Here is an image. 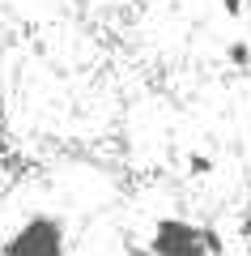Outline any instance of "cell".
<instances>
[{"mask_svg": "<svg viewBox=\"0 0 251 256\" xmlns=\"http://www.w3.org/2000/svg\"><path fill=\"white\" fill-rule=\"evenodd\" d=\"M200 244H205L209 256H222L226 252V239H222V230H217V226H200Z\"/></svg>", "mask_w": 251, "mask_h": 256, "instance_id": "277c9868", "label": "cell"}, {"mask_svg": "<svg viewBox=\"0 0 251 256\" xmlns=\"http://www.w3.org/2000/svg\"><path fill=\"white\" fill-rule=\"evenodd\" d=\"M188 175H213V158L192 150V154H188Z\"/></svg>", "mask_w": 251, "mask_h": 256, "instance_id": "5b68a950", "label": "cell"}, {"mask_svg": "<svg viewBox=\"0 0 251 256\" xmlns=\"http://www.w3.org/2000/svg\"><path fill=\"white\" fill-rule=\"evenodd\" d=\"M64 252H68V230H64V218H55V214H30L0 244V256H64Z\"/></svg>", "mask_w": 251, "mask_h": 256, "instance_id": "6da1fadb", "label": "cell"}, {"mask_svg": "<svg viewBox=\"0 0 251 256\" xmlns=\"http://www.w3.org/2000/svg\"><path fill=\"white\" fill-rule=\"evenodd\" d=\"M132 256H149V252H132Z\"/></svg>", "mask_w": 251, "mask_h": 256, "instance_id": "ba28073f", "label": "cell"}, {"mask_svg": "<svg viewBox=\"0 0 251 256\" xmlns=\"http://www.w3.org/2000/svg\"><path fill=\"white\" fill-rule=\"evenodd\" d=\"M9 107H4V98H0V162H4V158H9Z\"/></svg>", "mask_w": 251, "mask_h": 256, "instance_id": "8992f818", "label": "cell"}, {"mask_svg": "<svg viewBox=\"0 0 251 256\" xmlns=\"http://www.w3.org/2000/svg\"><path fill=\"white\" fill-rule=\"evenodd\" d=\"M226 60H230L234 68H247L251 64V47L243 43V38H234V43H226Z\"/></svg>", "mask_w": 251, "mask_h": 256, "instance_id": "3957f363", "label": "cell"}, {"mask_svg": "<svg viewBox=\"0 0 251 256\" xmlns=\"http://www.w3.org/2000/svg\"><path fill=\"white\" fill-rule=\"evenodd\" d=\"M149 256H209L200 244V226L188 218H158L149 235Z\"/></svg>", "mask_w": 251, "mask_h": 256, "instance_id": "7a4b0ae2", "label": "cell"}, {"mask_svg": "<svg viewBox=\"0 0 251 256\" xmlns=\"http://www.w3.org/2000/svg\"><path fill=\"white\" fill-rule=\"evenodd\" d=\"M217 4H222L226 18H243V9H247V0H217Z\"/></svg>", "mask_w": 251, "mask_h": 256, "instance_id": "52a82bcc", "label": "cell"}]
</instances>
